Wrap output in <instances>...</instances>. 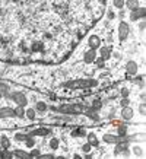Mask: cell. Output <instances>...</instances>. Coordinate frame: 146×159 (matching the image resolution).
Segmentation results:
<instances>
[{
  "label": "cell",
  "mask_w": 146,
  "mask_h": 159,
  "mask_svg": "<svg viewBox=\"0 0 146 159\" xmlns=\"http://www.w3.org/2000/svg\"><path fill=\"white\" fill-rule=\"evenodd\" d=\"M12 99H13L18 105H21V107H24V105H26V97H25L24 93H21V92H16V93H13L12 95Z\"/></svg>",
  "instance_id": "cell-1"
},
{
  "label": "cell",
  "mask_w": 146,
  "mask_h": 159,
  "mask_svg": "<svg viewBox=\"0 0 146 159\" xmlns=\"http://www.w3.org/2000/svg\"><path fill=\"white\" fill-rule=\"evenodd\" d=\"M145 12L146 10L143 9V7H136V9H133V12H131V15H130V19L136 20V19H139V18H143V16H145Z\"/></svg>",
  "instance_id": "cell-2"
},
{
  "label": "cell",
  "mask_w": 146,
  "mask_h": 159,
  "mask_svg": "<svg viewBox=\"0 0 146 159\" xmlns=\"http://www.w3.org/2000/svg\"><path fill=\"white\" fill-rule=\"evenodd\" d=\"M10 117H15V110H12L9 107L0 108V118H10Z\"/></svg>",
  "instance_id": "cell-3"
},
{
  "label": "cell",
  "mask_w": 146,
  "mask_h": 159,
  "mask_svg": "<svg viewBox=\"0 0 146 159\" xmlns=\"http://www.w3.org/2000/svg\"><path fill=\"white\" fill-rule=\"evenodd\" d=\"M118 35L120 39H124L129 35V25L126 22H120V28H118Z\"/></svg>",
  "instance_id": "cell-4"
},
{
  "label": "cell",
  "mask_w": 146,
  "mask_h": 159,
  "mask_svg": "<svg viewBox=\"0 0 146 159\" xmlns=\"http://www.w3.org/2000/svg\"><path fill=\"white\" fill-rule=\"evenodd\" d=\"M89 45H91V48L92 50L98 48V47L101 45V39H99V37H97V35H91V38H89Z\"/></svg>",
  "instance_id": "cell-5"
},
{
  "label": "cell",
  "mask_w": 146,
  "mask_h": 159,
  "mask_svg": "<svg viewBox=\"0 0 146 159\" xmlns=\"http://www.w3.org/2000/svg\"><path fill=\"white\" fill-rule=\"evenodd\" d=\"M121 117L124 118V120H130L131 117H133V110H131L130 107H123L121 110Z\"/></svg>",
  "instance_id": "cell-6"
},
{
  "label": "cell",
  "mask_w": 146,
  "mask_h": 159,
  "mask_svg": "<svg viewBox=\"0 0 146 159\" xmlns=\"http://www.w3.org/2000/svg\"><path fill=\"white\" fill-rule=\"evenodd\" d=\"M82 110L80 107L78 105H63L62 108H60V111H63V112H79V111Z\"/></svg>",
  "instance_id": "cell-7"
},
{
  "label": "cell",
  "mask_w": 146,
  "mask_h": 159,
  "mask_svg": "<svg viewBox=\"0 0 146 159\" xmlns=\"http://www.w3.org/2000/svg\"><path fill=\"white\" fill-rule=\"evenodd\" d=\"M126 70H127V73H130V75H135V73H137V63H135V61H127Z\"/></svg>",
  "instance_id": "cell-8"
},
{
  "label": "cell",
  "mask_w": 146,
  "mask_h": 159,
  "mask_svg": "<svg viewBox=\"0 0 146 159\" xmlns=\"http://www.w3.org/2000/svg\"><path fill=\"white\" fill-rule=\"evenodd\" d=\"M102 140L104 142H107V143H118L120 142V137H117V136H112V134H104L102 136Z\"/></svg>",
  "instance_id": "cell-9"
},
{
  "label": "cell",
  "mask_w": 146,
  "mask_h": 159,
  "mask_svg": "<svg viewBox=\"0 0 146 159\" xmlns=\"http://www.w3.org/2000/svg\"><path fill=\"white\" fill-rule=\"evenodd\" d=\"M124 3H126V6H127V7H129L130 10H133V9H136V7H139V0H126Z\"/></svg>",
  "instance_id": "cell-10"
},
{
  "label": "cell",
  "mask_w": 146,
  "mask_h": 159,
  "mask_svg": "<svg viewBox=\"0 0 146 159\" xmlns=\"http://www.w3.org/2000/svg\"><path fill=\"white\" fill-rule=\"evenodd\" d=\"M94 60H95V51H94V50H91V51H88V53L85 54V61H86V63H92Z\"/></svg>",
  "instance_id": "cell-11"
},
{
  "label": "cell",
  "mask_w": 146,
  "mask_h": 159,
  "mask_svg": "<svg viewBox=\"0 0 146 159\" xmlns=\"http://www.w3.org/2000/svg\"><path fill=\"white\" fill-rule=\"evenodd\" d=\"M24 116H25V110H24V107L18 105V108L15 110V117H24Z\"/></svg>",
  "instance_id": "cell-12"
},
{
  "label": "cell",
  "mask_w": 146,
  "mask_h": 159,
  "mask_svg": "<svg viewBox=\"0 0 146 159\" xmlns=\"http://www.w3.org/2000/svg\"><path fill=\"white\" fill-rule=\"evenodd\" d=\"M50 131L48 130H44V129H41V130H35L34 133H32V136H45L48 134Z\"/></svg>",
  "instance_id": "cell-13"
},
{
  "label": "cell",
  "mask_w": 146,
  "mask_h": 159,
  "mask_svg": "<svg viewBox=\"0 0 146 159\" xmlns=\"http://www.w3.org/2000/svg\"><path fill=\"white\" fill-rule=\"evenodd\" d=\"M88 139H89V143H91V145H94V146L98 145V140H97V137H95V134H89Z\"/></svg>",
  "instance_id": "cell-14"
},
{
  "label": "cell",
  "mask_w": 146,
  "mask_h": 159,
  "mask_svg": "<svg viewBox=\"0 0 146 159\" xmlns=\"http://www.w3.org/2000/svg\"><path fill=\"white\" fill-rule=\"evenodd\" d=\"M112 3L116 6L117 9H121L123 6H124V0H112Z\"/></svg>",
  "instance_id": "cell-15"
},
{
  "label": "cell",
  "mask_w": 146,
  "mask_h": 159,
  "mask_svg": "<svg viewBox=\"0 0 146 159\" xmlns=\"http://www.w3.org/2000/svg\"><path fill=\"white\" fill-rule=\"evenodd\" d=\"M16 156H19V158H25V159H28V158H31V155H26V153H24L22 150H16Z\"/></svg>",
  "instance_id": "cell-16"
},
{
  "label": "cell",
  "mask_w": 146,
  "mask_h": 159,
  "mask_svg": "<svg viewBox=\"0 0 146 159\" xmlns=\"http://www.w3.org/2000/svg\"><path fill=\"white\" fill-rule=\"evenodd\" d=\"M50 148H51V149H57L58 148V140L57 139H51V142H50Z\"/></svg>",
  "instance_id": "cell-17"
},
{
  "label": "cell",
  "mask_w": 146,
  "mask_h": 159,
  "mask_svg": "<svg viewBox=\"0 0 146 159\" xmlns=\"http://www.w3.org/2000/svg\"><path fill=\"white\" fill-rule=\"evenodd\" d=\"M25 114H26V117H28V118H31V120H32V118H35V111L34 110L25 111Z\"/></svg>",
  "instance_id": "cell-18"
},
{
  "label": "cell",
  "mask_w": 146,
  "mask_h": 159,
  "mask_svg": "<svg viewBox=\"0 0 146 159\" xmlns=\"http://www.w3.org/2000/svg\"><path fill=\"white\" fill-rule=\"evenodd\" d=\"M123 149H127V143H123V145H118L116 148V153H120Z\"/></svg>",
  "instance_id": "cell-19"
},
{
  "label": "cell",
  "mask_w": 146,
  "mask_h": 159,
  "mask_svg": "<svg viewBox=\"0 0 146 159\" xmlns=\"http://www.w3.org/2000/svg\"><path fill=\"white\" fill-rule=\"evenodd\" d=\"M101 56L104 58H108V57H110V50H108V48H102L101 50Z\"/></svg>",
  "instance_id": "cell-20"
},
{
  "label": "cell",
  "mask_w": 146,
  "mask_h": 159,
  "mask_svg": "<svg viewBox=\"0 0 146 159\" xmlns=\"http://www.w3.org/2000/svg\"><path fill=\"white\" fill-rule=\"evenodd\" d=\"M37 110L38 111H45L47 110V105H45L44 102H38V104H37Z\"/></svg>",
  "instance_id": "cell-21"
},
{
  "label": "cell",
  "mask_w": 146,
  "mask_h": 159,
  "mask_svg": "<svg viewBox=\"0 0 146 159\" xmlns=\"http://www.w3.org/2000/svg\"><path fill=\"white\" fill-rule=\"evenodd\" d=\"M34 143H35V140L26 137V146H28V148H32V146H34Z\"/></svg>",
  "instance_id": "cell-22"
},
{
  "label": "cell",
  "mask_w": 146,
  "mask_h": 159,
  "mask_svg": "<svg viewBox=\"0 0 146 159\" xmlns=\"http://www.w3.org/2000/svg\"><path fill=\"white\" fill-rule=\"evenodd\" d=\"M133 152H135V155H142V152H143V150L140 149V148H133Z\"/></svg>",
  "instance_id": "cell-23"
},
{
  "label": "cell",
  "mask_w": 146,
  "mask_h": 159,
  "mask_svg": "<svg viewBox=\"0 0 146 159\" xmlns=\"http://www.w3.org/2000/svg\"><path fill=\"white\" fill-rule=\"evenodd\" d=\"M15 139L21 142V140H25V139H26V136H24V134H16V136H15Z\"/></svg>",
  "instance_id": "cell-24"
},
{
  "label": "cell",
  "mask_w": 146,
  "mask_h": 159,
  "mask_svg": "<svg viewBox=\"0 0 146 159\" xmlns=\"http://www.w3.org/2000/svg\"><path fill=\"white\" fill-rule=\"evenodd\" d=\"M82 150H83V152H88V150H91V143H86V145H83Z\"/></svg>",
  "instance_id": "cell-25"
},
{
  "label": "cell",
  "mask_w": 146,
  "mask_h": 159,
  "mask_svg": "<svg viewBox=\"0 0 146 159\" xmlns=\"http://www.w3.org/2000/svg\"><path fill=\"white\" fill-rule=\"evenodd\" d=\"M39 158H43V159H53L54 156H53V155H39Z\"/></svg>",
  "instance_id": "cell-26"
},
{
  "label": "cell",
  "mask_w": 146,
  "mask_h": 159,
  "mask_svg": "<svg viewBox=\"0 0 146 159\" xmlns=\"http://www.w3.org/2000/svg\"><path fill=\"white\" fill-rule=\"evenodd\" d=\"M2 145L5 146V148H6V146H7V139H6L5 136H3V137H2Z\"/></svg>",
  "instance_id": "cell-27"
},
{
  "label": "cell",
  "mask_w": 146,
  "mask_h": 159,
  "mask_svg": "<svg viewBox=\"0 0 146 159\" xmlns=\"http://www.w3.org/2000/svg\"><path fill=\"white\" fill-rule=\"evenodd\" d=\"M139 111H140V114H143V116H145V104H142L140 108H139Z\"/></svg>",
  "instance_id": "cell-28"
},
{
  "label": "cell",
  "mask_w": 146,
  "mask_h": 159,
  "mask_svg": "<svg viewBox=\"0 0 146 159\" xmlns=\"http://www.w3.org/2000/svg\"><path fill=\"white\" fill-rule=\"evenodd\" d=\"M31 156H39V150H32Z\"/></svg>",
  "instance_id": "cell-29"
},
{
  "label": "cell",
  "mask_w": 146,
  "mask_h": 159,
  "mask_svg": "<svg viewBox=\"0 0 146 159\" xmlns=\"http://www.w3.org/2000/svg\"><path fill=\"white\" fill-rule=\"evenodd\" d=\"M121 95H123V97H127V95H129V91H127V89H123V91H121Z\"/></svg>",
  "instance_id": "cell-30"
},
{
  "label": "cell",
  "mask_w": 146,
  "mask_h": 159,
  "mask_svg": "<svg viewBox=\"0 0 146 159\" xmlns=\"http://www.w3.org/2000/svg\"><path fill=\"white\" fill-rule=\"evenodd\" d=\"M126 133V129L124 127H120V134H124Z\"/></svg>",
  "instance_id": "cell-31"
},
{
  "label": "cell",
  "mask_w": 146,
  "mask_h": 159,
  "mask_svg": "<svg viewBox=\"0 0 146 159\" xmlns=\"http://www.w3.org/2000/svg\"><path fill=\"white\" fill-rule=\"evenodd\" d=\"M121 105H124V107H126V105H129V101H127V99H124V101L121 102Z\"/></svg>",
  "instance_id": "cell-32"
},
{
  "label": "cell",
  "mask_w": 146,
  "mask_h": 159,
  "mask_svg": "<svg viewBox=\"0 0 146 159\" xmlns=\"http://www.w3.org/2000/svg\"><path fill=\"white\" fill-rule=\"evenodd\" d=\"M0 158H3V153H2V150H0Z\"/></svg>",
  "instance_id": "cell-33"
}]
</instances>
